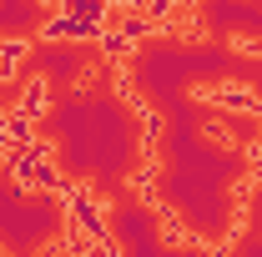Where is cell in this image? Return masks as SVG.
<instances>
[{"label":"cell","mask_w":262,"mask_h":257,"mask_svg":"<svg viewBox=\"0 0 262 257\" xmlns=\"http://www.w3.org/2000/svg\"><path fill=\"white\" fill-rule=\"evenodd\" d=\"M101 26L96 20H86V15H76V10H51L46 20H40V40H51V46H66V40H96Z\"/></svg>","instance_id":"obj_1"},{"label":"cell","mask_w":262,"mask_h":257,"mask_svg":"<svg viewBox=\"0 0 262 257\" xmlns=\"http://www.w3.org/2000/svg\"><path fill=\"white\" fill-rule=\"evenodd\" d=\"M196 101H212L217 111H252V116H262V96L252 86H196Z\"/></svg>","instance_id":"obj_2"},{"label":"cell","mask_w":262,"mask_h":257,"mask_svg":"<svg viewBox=\"0 0 262 257\" xmlns=\"http://www.w3.org/2000/svg\"><path fill=\"white\" fill-rule=\"evenodd\" d=\"M96 46H101V56H106V66H121V61H136V46L141 40H131L121 26H101Z\"/></svg>","instance_id":"obj_3"},{"label":"cell","mask_w":262,"mask_h":257,"mask_svg":"<svg viewBox=\"0 0 262 257\" xmlns=\"http://www.w3.org/2000/svg\"><path fill=\"white\" fill-rule=\"evenodd\" d=\"M26 56H31V40H26V35H0V86L20 76Z\"/></svg>","instance_id":"obj_4"},{"label":"cell","mask_w":262,"mask_h":257,"mask_svg":"<svg viewBox=\"0 0 262 257\" xmlns=\"http://www.w3.org/2000/svg\"><path fill=\"white\" fill-rule=\"evenodd\" d=\"M10 111H20V116H31V121H40V116L51 111V81H46V76H35L31 86L20 91V101H15Z\"/></svg>","instance_id":"obj_5"},{"label":"cell","mask_w":262,"mask_h":257,"mask_svg":"<svg viewBox=\"0 0 262 257\" xmlns=\"http://www.w3.org/2000/svg\"><path fill=\"white\" fill-rule=\"evenodd\" d=\"M162 237H166V242H171V247H182V242H187V227L177 222L171 212H162Z\"/></svg>","instance_id":"obj_6"},{"label":"cell","mask_w":262,"mask_h":257,"mask_svg":"<svg viewBox=\"0 0 262 257\" xmlns=\"http://www.w3.org/2000/svg\"><path fill=\"white\" fill-rule=\"evenodd\" d=\"M81 257H121V247H116V242H111V232H106V237H96Z\"/></svg>","instance_id":"obj_7"},{"label":"cell","mask_w":262,"mask_h":257,"mask_svg":"<svg viewBox=\"0 0 262 257\" xmlns=\"http://www.w3.org/2000/svg\"><path fill=\"white\" fill-rule=\"evenodd\" d=\"M151 182H157V166H141V172L131 177V187H136V197H151Z\"/></svg>","instance_id":"obj_8"},{"label":"cell","mask_w":262,"mask_h":257,"mask_svg":"<svg viewBox=\"0 0 262 257\" xmlns=\"http://www.w3.org/2000/svg\"><path fill=\"white\" fill-rule=\"evenodd\" d=\"M202 136H207L212 146H232V131H227V126H217V121H207V126H202Z\"/></svg>","instance_id":"obj_9"},{"label":"cell","mask_w":262,"mask_h":257,"mask_svg":"<svg viewBox=\"0 0 262 257\" xmlns=\"http://www.w3.org/2000/svg\"><path fill=\"white\" fill-rule=\"evenodd\" d=\"M232 46H237V51H242V56H262V40H257V35H237V40H232Z\"/></svg>","instance_id":"obj_10"},{"label":"cell","mask_w":262,"mask_h":257,"mask_svg":"<svg viewBox=\"0 0 262 257\" xmlns=\"http://www.w3.org/2000/svg\"><path fill=\"white\" fill-rule=\"evenodd\" d=\"M247 166H252V187H262V157H257V161H247Z\"/></svg>","instance_id":"obj_11"},{"label":"cell","mask_w":262,"mask_h":257,"mask_svg":"<svg viewBox=\"0 0 262 257\" xmlns=\"http://www.w3.org/2000/svg\"><path fill=\"white\" fill-rule=\"evenodd\" d=\"M111 5H121V10H141L146 0H111Z\"/></svg>","instance_id":"obj_12"},{"label":"cell","mask_w":262,"mask_h":257,"mask_svg":"<svg viewBox=\"0 0 262 257\" xmlns=\"http://www.w3.org/2000/svg\"><path fill=\"white\" fill-rule=\"evenodd\" d=\"M177 5H182V10H192V5H196V0H177Z\"/></svg>","instance_id":"obj_13"}]
</instances>
